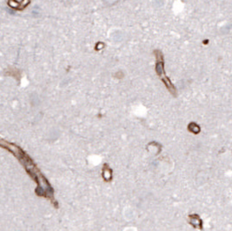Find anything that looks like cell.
<instances>
[{
  "instance_id": "cell-1",
  "label": "cell",
  "mask_w": 232,
  "mask_h": 231,
  "mask_svg": "<svg viewBox=\"0 0 232 231\" xmlns=\"http://www.w3.org/2000/svg\"><path fill=\"white\" fill-rule=\"evenodd\" d=\"M156 54V57H157V64H156V71L158 73L159 77L162 78L163 82L164 83V84L166 85V87L168 88V90L171 91L173 95H176V89L174 87V85L171 84V80L166 78L164 74V58H163V55L161 53L160 50H157L155 51Z\"/></svg>"
},
{
  "instance_id": "cell-2",
  "label": "cell",
  "mask_w": 232,
  "mask_h": 231,
  "mask_svg": "<svg viewBox=\"0 0 232 231\" xmlns=\"http://www.w3.org/2000/svg\"><path fill=\"white\" fill-rule=\"evenodd\" d=\"M188 129H189V130L190 132H192V133L194 134H198L200 132V127L196 123H195V122L189 123Z\"/></svg>"
}]
</instances>
